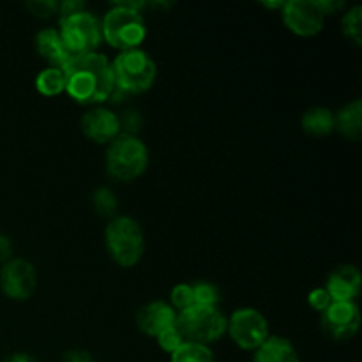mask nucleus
<instances>
[{"label": "nucleus", "mask_w": 362, "mask_h": 362, "mask_svg": "<svg viewBox=\"0 0 362 362\" xmlns=\"http://www.w3.org/2000/svg\"><path fill=\"white\" fill-rule=\"evenodd\" d=\"M60 71L66 80V92L80 105L106 101L115 88L112 64L103 53L73 55Z\"/></svg>", "instance_id": "f257e3e1"}, {"label": "nucleus", "mask_w": 362, "mask_h": 362, "mask_svg": "<svg viewBox=\"0 0 362 362\" xmlns=\"http://www.w3.org/2000/svg\"><path fill=\"white\" fill-rule=\"evenodd\" d=\"M140 6V2H119L105 14L101 21V32L103 39H106L110 46L120 52L140 48L147 35L145 20L138 11Z\"/></svg>", "instance_id": "f03ea898"}, {"label": "nucleus", "mask_w": 362, "mask_h": 362, "mask_svg": "<svg viewBox=\"0 0 362 362\" xmlns=\"http://www.w3.org/2000/svg\"><path fill=\"white\" fill-rule=\"evenodd\" d=\"M148 166V148L134 134L120 133L106 151V170L122 182L138 179Z\"/></svg>", "instance_id": "7ed1b4c3"}, {"label": "nucleus", "mask_w": 362, "mask_h": 362, "mask_svg": "<svg viewBox=\"0 0 362 362\" xmlns=\"http://www.w3.org/2000/svg\"><path fill=\"white\" fill-rule=\"evenodd\" d=\"M108 253L120 267H133L141 260L145 251V237L136 219L129 216H115L105 230Z\"/></svg>", "instance_id": "20e7f679"}, {"label": "nucleus", "mask_w": 362, "mask_h": 362, "mask_svg": "<svg viewBox=\"0 0 362 362\" xmlns=\"http://www.w3.org/2000/svg\"><path fill=\"white\" fill-rule=\"evenodd\" d=\"M110 64L115 88L124 94H141L148 90L156 80V62L140 48L120 52Z\"/></svg>", "instance_id": "39448f33"}, {"label": "nucleus", "mask_w": 362, "mask_h": 362, "mask_svg": "<svg viewBox=\"0 0 362 362\" xmlns=\"http://www.w3.org/2000/svg\"><path fill=\"white\" fill-rule=\"evenodd\" d=\"M177 331L184 341L211 345L218 341L226 331V318L218 306H191L177 313Z\"/></svg>", "instance_id": "423d86ee"}, {"label": "nucleus", "mask_w": 362, "mask_h": 362, "mask_svg": "<svg viewBox=\"0 0 362 362\" xmlns=\"http://www.w3.org/2000/svg\"><path fill=\"white\" fill-rule=\"evenodd\" d=\"M59 34L71 55H85L95 52L101 42V21L88 11H78L66 18H60Z\"/></svg>", "instance_id": "0eeeda50"}, {"label": "nucleus", "mask_w": 362, "mask_h": 362, "mask_svg": "<svg viewBox=\"0 0 362 362\" xmlns=\"http://www.w3.org/2000/svg\"><path fill=\"white\" fill-rule=\"evenodd\" d=\"M226 331L239 349L255 352L269 339V322L255 308H239L226 320Z\"/></svg>", "instance_id": "6e6552de"}, {"label": "nucleus", "mask_w": 362, "mask_h": 362, "mask_svg": "<svg viewBox=\"0 0 362 362\" xmlns=\"http://www.w3.org/2000/svg\"><path fill=\"white\" fill-rule=\"evenodd\" d=\"M0 288L9 299L27 300L37 288L34 265L23 258H11L0 269Z\"/></svg>", "instance_id": "1a4fd4ad"}, {"label": "nucleus", "mask_w": 362, "mask_h": 362, "mask_svg": "<svg viewBox=\"0 0 362 362\" xmlns=\"http://www.w3.org/2000/svg\"><path fill=\"white\" fill-rule=\"evenodd\" d=\"M322 331L332 341H346L357 334L361 327V311L356 300L332 303L320 317Z\"/></svg>", "instance_id": "9d476101"}, {"label": "nucleus", "mask_w": 362, "mask_h": 362, "mask_svg": "<svg viewBox=\"0 0 362 362\" xmlns=\"http://www.w3.org/2000/svg\"><path fill=\"white\" fill-rule=\"evenodd\" d=\"M281 9L283 21L293 34L310 37L324 28L325 14L318 6V0H288Z\"/></svg>", "instance_id": "9b49d317"}, {"label": "nucleus", "mask_w": 362, "mask_h": 362, "mask_svg": "<svg viewBox=\"0 0 362 362\" xmlns=\"http://www.w3.org/2000/svg\"><path fill=\"white\" fill-rule=\"evenodd\" d=\"M81 131L95 144H108L122 133L120 117L108 108H92L81 117Z\"/></svg>", "instance_id": "f8f14e48"}, {"label": "nucleus", "mask_w": 362, "mask_h": 362, "mask_svg": "<svg viewBox=\"0 0 362 362\" xmlns=\"http://www.w3.org/2000/svg\"><path fill=\"white\" fill-rule=\"evenodd\" d=\"M177 311L163 300H154L141 306L136 313V325L147 336L158 338L161 332L175 327Z\"/></svg>", "instance_id": "ddd939ff"}, {"label": "nucleus", "mask_w": 362, "mask_h": 362, "mask_svg": "<svg viewBox=\"0 0 362 362\" xmlns=\"http://www.w3.org/2000/svg\"><path fill=\"white\" fill-rule=\"evenodd\" d=\"M362 278L359 269L354 265H341L331 272L325 290L334 303H352L361 293Z\"/></svg>", "instance_id": "4468645a"}, {"label": "nucleus", "mask_w": 362, "mask_h": 362, "mask_svg": "<svg viewBox=\"0 0 362 362\" xmlns=\"http://www.w3.org/2000/svg\"><path fill=\"white\" fill-rule=\"evenodd\" d=\"M35 48H37L39 55L45 57L52 64V67H59V69L73 57L64 46L57 28H42L35 35Z\"/></svg>", "instance_id": "2eb2a0df"}, {"label": "nucleus", "mask_w": 362, "mask_h": 362, "mask_svg": "<svg viewBox=\"0 0 362 362\" xmlns=\"http://www.w3.org/2000/svg\"><path fill=\"white\" fill-rule=\"evenodd\" d=\"M253 362H300L296 346L281 336H269L267 341L255 350Z\"/></svg>", "instance_id": "dca6fc26"}, {"label": "nucleus", "mask_w": 362, "mask_h": 362, "mask_svg": "<svg viewBox=\"0 0 362 362\" xmlns=\"http://www.w3.org/2000/svg\"><path fill=\"white\" fill-rule=\"evenodd\" d=\"M362 101L361 99H354L352 103L343 106L334 115V127L343 134L345 138L352 141L361 140L362 133Z\"/></svg>", "instance_id": "f3484780"}, {"label": "nucleus", "mask_w": 362, "mask_h": 362, "mask_svg": "<svg viewBox=\"0 0 362 362\" xmlns=\"http://www.w3.org/2000/svg\"><path fill=\"white\" fill-rule=\"evenodd\" d=\"M300 126L308 134L327 136L334 131V113L325 106H313V108L304 112Z\"/></svg>", "instance_id": "a211bd4d"}, {"label": "nucleus", "mask_w": 362, "mask_h": 362, "mask_svg": "<svg viewBox=\"0 0 362 362\" xmlns=\"http://www.w3.org/2000/svg\"><path fill=\"white\" fill-rule=\"evenodd\" d=\"M170 362H216L214 354L207 345L184 341L173 354Z\"/></svg>", "instance_id": "6ab92c4d"}, {"label": "nucleus", "mask_w": 362, "mask_h": 362, "mask_svg": "<svg viewBox=\"0 0 362 362\" xmlns=\"http://www.w3.org/2000/svg\"><path fill=\"white\" fill-rule=\"evenodd\" d=\"M35 87L42 95H59L60 92L66 90L64 73L59 67H46L35 78Z\"/></svg>", "instance_id": "aec40b11"}, {"label": "nucleus", "mask_w": 362, "mask_h": 362, "mask_svg": "<svg viewBox=\"0 0 362 362\" xmlns=\"http://www.w3.org/2000/svg\"><path fill=\"white\" fill-rule=\"evenodd\" d=\"M343 35L354 42L356 46H361L362 42V7L354 6L345 13L341 20Z\"/></svg>", "instance_id": "412c9836"}, {"label": "nucleus", "mask_w": 362, "mask_h": 362, "mask_svg": "<svg viewBox=\"0 0 362 362\" xmlns=\"http://www.w3.org/2000/svg\"><path fill=\"white\" fill-rule=\"evenodd\" d=\"M92 205H94L95 212L103 218H115V212L119 204H117V197L112 189L108 187H98L92 194Z\"/></svg>", "instance_id": "4be33fe9"}, {"label": "nucleus", "mask_w": 362, "mask_h": 362, "mask_svg": "<svg viewBox=\"0 0 362 362\" xmlns=\"http://www.w3.org/2000/svg\"><path fill=\"white\" fill-rule=\"evenodd\" d=\"M193 296L197 306H216L219 300V290L212 283L202 281L193 285Z\"/></svg>", "instance_id": "5701e85b"}, {"label": "nucleus", "mask_w": 362, "mask_h": 362, "mask_svg": "<svg viewBox=\"0 0 362 362\" xmlns=\"http://www.w3.org/2000/svg\"><path fill=\"white\" fill-rule=\"evenodd\" d=\"M170 299H172V308L177 311V313H179V311L187 310V308L194 306L193 285L180 283V285L173 286L172 293H170Z\"/></svg>", "instance_id": "b1692460"}, {"label": "nucleus", "mask_w": 362, "mask_h": 362, "mask_svg": "<svg viewBox=\"0 0 362 362\" xmlns=\"http://www.w3.org/2000/svg\"><path fill=\"white\" fill-rule=\"evenodd\" d=\"M182 343H184V338H182V334L177 331V327L168 329V331L161 332V334L158 336V345L161 346V350H165V352H168V354L175 352V350L182 345Z\"/></svg>", "instance_id": "393cba45"}, {"label": "nucleus", "mask_w": 362, "mask_h": 362, "mask_svg": "<svg viewBox=\"0 0 362 362\" xmlns=\"http://www.w3.org/2000/svg\"><path fill=\"white\" fill-rule=\"evenodd\" d=\"M308 303H310V306L313 308L315 311H318V313L322 315L332 303H334V300L331 299V296H329V292L325 288H315L311 290L310 296H308Z\"/></svg>", "instance_id": "a878e982"}, {"label": "nucleus", "mask_w": 362, "mask_h": 362, "mask_svg": "<svg viewBox=\"0 0 362 362\" xmlns=\"http://www.w3.org/2000/svg\"><path fill=\"white\" fill-rule=\"evenodd\" d=\"M27 7L32 14L39 18H48L49 14L59 11V4H55L53 0H34V2H28Z\"/></svg>", "instance_id": "bb28decb"}, {"label": "nucleus", "mask_w": 362, "mask_h": 362, "mask_svg": "<svg viewBox=\"0 0 362 362\" xmlns=\"http://www.w3.org/2000/svg\"><path fill=\"white\" fill-rule=\"evenodd\" d=\"M140 115L136 112H127L126 115L120 119V126H124L127 129V134H133L134 131L140 129Z\"/></svg>", "instance_id": "cd10ccee"}, {"label": "nucleus", "mask_w": 362, "mask_h": 362, "mask_svg": "<svg viewBox=\"0 0 362 362\" xmlns=\"http://www.w3.org/2000/svg\"><path fill=\"white\" fill-rule=\"evenodd\" d=\"M60 362H95V359L85 350H69V352L64 354Z\"/></svg>", "instance_id": "c85d7f7f"}, {"label": "nucleus", "mask_w": 362, "mask_h": 362, "mask_svg": "<svg viewBox=\"0 0 362 362\" xmlns=\"http://www.w3.org/2000/svg\"><path fill=\"white\" fill-rule=\"evenodd\" d=\"M78 11H83V2H78V0H66V2L59 6L60 18H66L69 14L78 13Z\"/></svg>", "instance_id": "c756f323"}, {"label": "nucleus", "mask_w": 362, "mask_h": 362, "mask_svg": "<svg viewBox=\"0 0 362 362\" xmlns=\"http://www.w3.org/2000/svg\"><path fill=\"white\" fill-rule=\"evenodd\" d=\"M11 257H13V243H11L9 237L0 233V262L6 264L11 260Z\"/></svg>", "instance_id": "7c9ffc66"}, {"label": "nucleus", "mask_w": 362, "mask_h": 362, "mask_svg": "<svg viewBox=\"0 0 362 362\" xmlns=\"http://www.w3.org/2000/svg\"><path fill=\"white\" fill-rule=\"evenodd\" d=\"M4 362H39L35 357H32L30 354H21V352H16V354H11L9 357H6Z\"/></svg>", "instance_id": "2f4dec72"}, {"label": "nucleus", "mask_w": 362, "mask_h": 362, "mask_svg": "<svg viewBox=\"0 0 362 362\" xmlns=\"http://www.w3.org/2000/svg\"><path fill=\"white\" fill-rule=\"evenodd\" d=\"M285 2H264L265 7H272V9H281Z\"/></svg>", "instance_id": "473e14b6"}]
</instances>
